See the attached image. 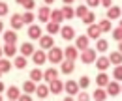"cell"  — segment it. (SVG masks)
<instances>
[{"instance_id": "cell-35", "label": "cell", "mask_w": 122, "mask_h": 101, "mask_svg": "<svg viewBox=\"0 0 122 101\" xmlns=\"http://www.w3.org/2000/svg\"><path fill=\"white\" fill-rule=\"evenodd\" d=\"M23 90H25V94H34V90H36V82L26 81V82L23 84Z\"/></svg>"}, {"instance_id": "cell-53", "label": "cell", "mask_w": 122, "mask_h": 101, "mask_svg": "<svg viewBox=\"0 0 122 101\" xmlns=\"http://www.w3.org/2000/svg\"><path fill=\"white\" fill-rule=\"evenodd\" d=\"M17 4H21V6H23V4H25V2H26V0H15Z\"/></svg>"}, {"instance_id": "cell-51", "label": "cell", "mask_w": 122, "mask_h": 101, "mask_svg": "<svg viewBox=\"0 0 122 101\" xmlns=\"http://www.w3.org/2000/svg\"><path fill=\"white\" fill-rule=\"evenodd\" d=\"M64 101H75V99H73V97H70V96H68V97H64Z\"/></svg>"}, {"instance_id": "cell-37", "label": "cell", "mask_w": 122, "mask_h": 101, "mask_svg": "<svg viewBox=\"0 0 122 101\" xmlns=\"http://www.w3.org/2000/svg\"><path fill=\"white\" fill-rule=\"evenodd\" d=\"M107 47H109V43H107V39H98V43H96V51H100V53H103V51H107Z\"/></svg>"}, {"instance_id": "cell-30", "label": "cell", "mask_w": 122, "mask_h": 101, "mask_svg": "<svg viewBox=\"0 0 122 101\" xmlns=\"http://www.w3.org/2000/svg\"><path fill=\"white\" fill-rule=\"evenodd\" d=\"M11 67H13V64H11L10 60H6V58H0V71H2V73H8Z\"/></svg>"}, {"instance_id": "cell-49", "label": "cell", "mask_w": 122, "mask_h": 101, "mask_svg": "<svg viewBox=\"0 0 122 101\" xmlns=\"http://www.w3.org/2000/svg\"><path fill=\"white\" fill-rule=\"evenodd\" d=\"M43 2H45L47 6H51V4H55V0H43Z\"/></svg>"}, {"instance_id": "cell-43", "label": "cell", "mask_w": 122, "mask_h": 101, "mask_svg": "<svg viewBox=\"0 0 122 101\" xmlns=\"http://www.w3.org/2000/svg\"><path fill=\"white\" fill-rule=\"evenodd\" d=\"M23 6L26 8V11H32V10H34V6H36V2H34V0H26Z\"/></svg>"}, {"instance_id": "cell-31", "label": "cell", "mask_w": 122, "mask_h": 101, "mask_svg": "<svg viewBox=\"0 0 122 101\" xmlns=\"http://www.w3.org/2000/svg\"><path fill=\"white\" fill-rule=\"evenodd\" d=\"M26 64H28V62H26V56H17L15 62H13V66H15L17 69H25Z\"/></svg>"}, {"instance_id": "cell-9", "label": "cell", "mask_w": 122, "mask_h": 101, "mask_svg": "<svg viewBox=\"0 0 122 101\" xmlns=\"http://www.w3.org/2000/svg\"><path fill=\"white\" fill-rule=\"evenodd\" d=\"M88 43H90L88 36H79L77 41H75V49L77 51H85V49H88Z\"/></svg>"}, {"instance_id": "cell-28", "label": "cell", "mask_w": 122, "mask_h": 101, "mask_svg": "<svg viewBox=\"0 0 122 101\" xmlns=\"http://www.w3.org/2000/svg\"><path fill=\"white\" fill-rule=\"evenodd\" d=\"M92 96H94V99H96V101H105L107 97H109V96H107V92H105V88H98Z\"/></svg>"}, {"instance_id": "cell-11", "label": "cell", "mask_w": 122, "mask_h": 101, "mask_svg": "<svg viewBox=\"0 0 122 101\" xmlns=\"http://www.w3.org/2000/svg\"><path fill=\"white\" fill-rule=\"evenodd\" d=\"M120 15H122V8H118V6H111V8H107V19H109V21L118 19Z\"/></svg>"}, {"instance_id": "cell-20", "label": "cell", "mask_w": 122, "mask_h": 101, "mask_svg": "<svg viewBox=\"0 0 122 101\" xmlns=\"http://www.w3.org/2000/svg\"><path fill=\"white\" fill-rule=\"evenodd\" d=\"M34 94H38V97H40V99H43V97L49 96V86H47V84H38L36 90H34Z\"/></svg>"}, {"instance_id": "cell-12", "label": "cell", "mask_w": 122, "mask_h": 101, "mask_svg": "<svg viewBox=\"0 0 122 101\" xmlns=\"http://www.w3.org/2000/svg\"><path fill=\"white\" fill-rule=\"evenodd\" d=\"M86 36L92 38V39H100V36H102V30L98 24H88V30H86Z\"/></svg>"}, {"instance_id": "cell-41", "label": "cell", "mask_w": 122, "mask_h": 101, "mask_svg": "<svg viewBox=\"0 0 122 101\" xmlns=\"http://www.w3.org/2000/svg\"><path fill=\"white\" fill-rule=\"evenodd\" d=\"M77 101H90V96L86 94V90L85 92H77Z\"/></svg>"}, {"instance_id": "cell-7", "label": "cell", "mask_w": 122, "mask_h": 101, "mask_svg": "<svg viewBox=\"0 0 122 101\" xmlns=\"http://www.w3.org/2000/svg\"><path fill=\"white\" fill-rule=\"evenodd\" d=\"M10 24H11V28H13V30L23 28V26H25V23H23V15H21V13H13V15H11Z\"/></svg>"}, {"instance_id": "cell-15", "label": "cell", "mask_w": 122, "mask_h": 101, "mask_svg": "<svg viewBox=\"0 0 122 101\" xmlns=\"http://www.w3.org/2000/svg\"><path fill=\"white\" fill-rule=\"evenodd\" d=\"M109 66H111V62H109V58H107V56L96 58V67H98V71H105Z\"/></svg>"}, {"instance_id": "cell-3", "label": "cell", "mask_w": 122, "mask_h": 101, "mask_svg": "<svg viewBox=\"0 0 122 101\" xmlns=\"http://www.w3.org/2000/svg\"><path fill=\"white\" fill-rule=\"evenodd\" d=\"M77 56H79V51L75 49V45H70V47H66V49H64V58H66V60L75 62Z\"/></svg>"}, {"instance_id": "cell-58", "label": "cell", "mask_w": 122, "mask_h": 101, "mask_svg": "<svg viewBox=\"0 0 122 101\" xmlns=\"http://www.w3.org/2000/svg\"><path fill=\"white\" fill-rule=\"evenodd\" d=\"M0 77H2V71H0Z\"/></svg>"}, {"instance_id": "cell-25", "label": "cell", "mask_w": 122, "mask_h": 101, "mask_svg": "<svg viewBox=\"0 0 122 101\" xmlns=\"http://www.w3.org/2000/svg\"><path fill=\"white\" fill-rule=\"evenodd\" d=\"M107 58H109V62L115 64V66H120L122 64V53H118V51H113Z\"/></svg>"}, {"instance_id": "cell-46", "label": "cell", "mask_w": 122, "mask_h": 101, "mask_svg": "<svg viewBox=\"0 0 122 101\" xmlns=\"http://www.w3.org/2000/svg\"><path fill=\"white\" fill-rule=\"evenodd\" d=\"M100 6V0H86V8H96Z\"/></svg>"}, {"instance_id": "cell-57", "label": "cell", "mask_w": 122, "mask_h": 101, "mask_svg": "<svg viewBox=\"0 0 122 101\" xmlns=\"http://www.w3.org/2000/svg\"><path fill=\"white\" fill-rule=\"evenodd\" d=\"M0 101H2V96H0Z\"/></svg>"}, {"instance_id": "cell-5", "label": "cell", "mask_w": 122, "mask_h": 101, "mask_svg": "<svg viewBox=\"0 0 122 101\" xmlns=\"http://www.w3.org/2000/svg\"><path fill=\"white\" fill-rule=\"evenodd\" d=\"M105 92L107 96H118L120 94V84L117 81H109V84L105 86Z\"/></svg>"}, {"instance_id": "cell-48", "label": "cell", "mask_w": 122, "mask_h": 101, "mask_svg": "<svg viewBox=\"0 0 122 101\" xmlns=\"http://www.w3.org/2000/svg\"><path fill=\"white\" fill-rule=\"evenodd\" d=\"M62 2H64L66 6H70V4H73V0H62Z\"/></svg>"}, {"instance_id": "cell-23", "label": "cell", "mask_w": 122, "mask_h": 101, "mask_svg": "<svg viewBox=\"0 0 122 101\" xmlns=\"http://www.w3.org/2000/svg\"><path fill=\"white\" fill-rule=\"evenodd\" d=\"M49 21H53V23H58V24H60L62 21H64V15H62V11H60V10H51Z\"/></svg>"}, {"instance_id": "cell-18", "label": "cell", "mask_w": 122, "mask_h": 101, "mask_svg": "<svg viewBox=\"0 0 122 101\" xmlns=\"http://www.w3.org/2000/svg\"><path fill=\"white\" fill-rule=\"evenodd\" d=\"M4 41H6V43H10V45H15V41H17V32H15V30H6V32H4Z\"/></svg>"}, {"instance_id": "cell-36", "label": "cell", "mask_w": 122, "mask_h": 101, "mask_svg": "<svg viewBox=\"0 0 122 101\" xmlns=\"http://www.w3.org/2000/svg\"><path fill=\"white\" fill-rule=\"evenodd\" d=\"M77 84H79V88H83V90H86L88 88V84H90V79L86 77V75H83L79 81H77Z\"/></svg>"}, {"instance_id": "cell-8", "label": "cell", "mask_w": 122, "mask_h": 101, "mask_svg": "<svg viewBox=\"0 0 122 101\" xmlns=\"http://www.w3.org/2000/svg\"><path fill=\"white\" fill-rule=\"evenodd\" d=\"M53 45H55L53 36H41V38H40V47H41V51H49Z\"/></svg>"}, {"instance_id": "cell-42", "label": "cell", "mask_w": 122, "mask_h": 101, "mask_svg": "<svg viewBox=\"0 0 122 101\" xmlns=\"http://www.w3.org/2000/svg\"><path fill=\"white\" fill-rule=\"evenodd\" d=\"M113 38H115L117 41H122V28H120V26L113 30Z\"/></svg>"}, {"instance_id": "cell-32", "label": "cell", "mask_w": 122, "mask_h": 101, "mask_svg": "<svg viewBox=\"0 0 122 101\" xmlns=\"http://www.w3.org/2000/svg\"><path fill=\"white\" fill-rule=\"evenodd\" d=\"M43 79V71H40V69H32L30 71V81L32 82H40Z\"/></svg>"}, {"instance_id": "cell-14", "label": "cell", "mask_w": 122, "mask_h": 101, "mask_svg": "<svg viewBox=\"0 0 122 101\" xmlns=\"http://www.w3.org/2000/svg\"><path fill=\"white\" fill-rule=\"evenodd\" d=\"M28 38H30V39H40V38H41L40 24H30V26H28Z\"/></svg>"}, {"instance_id": "cell-16", "label": "cell", "mask_w": 122, "mask_h": 101, "mask_svg": "<svg viewBox=\"0 0 122 101\" xmlns=\"http://www.w3.org/2000/svg\"><path fill=\"white\" fill-rule=\"evenodd\" d=\"M96 82H98V88H105L109 84V77H107L105 71H100L98 77H96Z\"/></svg>"}, {"instance_id": "cell-26", "label": "cell", "mask_w": 122, "mask_h": 101, "mask_svg": "<svg viewBox=\"0 0 122 101\" xmlns=\"http://www.w3.org/2000/svg\"><path fill=\"white\" fill-rule=\"evenodd\" d=\"M6 94H8V97H10V101H17V97L21 96V90L17 86H10L8 90H6Z\"/></svg>"}, {"instance_id": "cell-10", "label": "cell", "mask_w": 122, "mask_h": 101, "mask_svg": "<svg viewBox=\"0 0 122 101\" xmlns=\"http://www.w3.org/2000/svg\"><path fill=\"white\" fill-rule=\"evenodd\" d=\"M64 90L68 92V96H77V92H79V84H77V81H68V82L64 84Z\"/></svg>"}, {"instance_id": "cell-40", "label": "cell", "mask_w": 122, "mask_h": 101, "mask_svg": "<svg viewBox=\"0 0 122 101\" xmlns=\"http://www.w3.org/2000/svg\"><path fill=\"white\" fill-rule=\"evenodd\" d=\"M113 77H115V81H122V64H120V66H115Z\"/></svg>"}, {"instance_id": "cell-27", "label": "cell", "mask_w": 122, "mask_h": 101, "mask_svg": "<svg viewBox=\"0 0 122 101\" xmlns=\"http://www.w3.org/2000/svg\"><path fill=\"white\" fill-rule=\"evenodd\" d=\"M58 32H60V24H58V23H53V21L47 23V34H49V36H55V34H58Z\"/></svg>"}, {"instance_id": "cell-2", "label": "cell", "mask_w": 122, "mask_h": 101, "mask_svg": "<svg viewBox=\"0 0 122 101\" xmlns=\"http://www.w3.org/2000/svg\"><path fill=\"white\" fill-rule=\"evenodd\" d=\"M96 58H98V53H96V49H85L83 53H81V60H83V64H94L96 62Z\"/></svg>"}, {"instance_id": "cell-45", "label": "cell", "mask_w": 122, "mask_h": 101, "mask_svg": "<svg viewBox=\"0 0 122 101\" xmlns=\"http://www.w3.org/2000/svg\"><path fill=\"white\" fill-rule=\"evenodd\" d=\"M17 101H32V96L30 94H23V96H19Z\"/></svg>"}, {"instance_id": "cell-29", "label": "cell", "mask_w": 122, "mask_h": 101, "mask_svg": "<svg viewBox=\"0 0 122 101\" xmlns=\"http://www.w3.org/2000/svg\"><path fill=\"white\" fill-rule=\"evenodd\" d=\"M2 53H4V54H6V56H15V53H17V47L15 45H10V43H6L4 45V49H2Z\"/></svg>"}, {"instance_id": "cell-17", "label": "cell", "mask_w": 122, "mask_h": 101, "mask_svg": "<svg viewBox=\"0 0 122 101\" xmlns=\"http://www.w3.org/2000/svg\"><path fill=\"white\" fill-rule=\"evenodd\" d=\"M62 73H66V75H71L73 69H75V64L71 62V60H62Z\"/></svg>"}, {"instance_id": "cell-4", "label": "cell", "mask_w": 122, "mask_h": 101, "mask_svg": "<svg viewBox=\"0 0 122 101\" xmlns=\"http://www.w3.org/2000/svg\"><path fill=\"white\" fill-rule=\"evenodd\" d=\"M32 60H34V64H36V66H43V64H45V60H47L45 51H34V53H32Z\"/></svg>"}, {"instance_id": "cell-1", "label": "cell", "mask_w": 122, "mask_h": 101, "mask_svg": "<svg viewBox=\"0 0 122 101\" xmlns=\"http://www.w3.org/2000/svg\"><path fill=\"white\" fill-rule=\"evenodd\" d=\"M47 60H49L51 64H60L62 60H64V49L56 47V45H53V47L49 49V54H47Z\"/></svg>"}, {"instance_id": "cell-38", "label": "cell", "mask_w": 122, "mask_h": 101, "mask_svg": "<svg viewBox=\"0 0 122 101\" xmlns=\"http://www.w3.org/2000/svg\"><path fill=\"white\" fill-rule=\"evenodd\" d=\"M86 11H88V8H86V6L83 4V6H77V10H75V15H77V17H79V19H83Z\"/></svg>"}, {"instance_id": "cell-54", "label": "cell", "mask_w": 122, "mask_h": 101, "mask_svg": "<svg viewBox=\"0 0 122 101\" xmlns=\"http://www.w3.org/2000/svg\"><path fill=\"white\" fill-rule=\"evenodd\" d=\"M0 32H4V23L0 21Z\"/></svg>"}, {"instance_id": "cell-22", "label": "cell", "mask_w": 122, "mask_h": 101, "mask_svg": "<svg viewBox=\"0 0 122 101\" xmlns=\"http://www.w3.org/2000/svg\"><path fill=\"white\" fill-rule=\"evenodd\" d=\"M60 11H62V15H64V21H71V19L75 17V10H73L71 6H64Z\"/></svg>"}, {"instance_id": "cell-19", "label": "cell", "mask_w": 122, "mask_h": 101, "mask_svg": "<svg viewBox=\"0 0 122 101\" xmlns=\"http://www.w3.org/2000/svg\"><path fill=\"white\" fill-rule=\"evenodd\" d=\"M19 51H21V56H32V53H34L36 49H34V45L28 41V43H23V45H21Z\"/></svg>"}, {"instance_id": "cell-47", "label": "cell", "mask_w": 122, "mask_h": 101, "mask_svg": "<svg viewBox=\"0 0 122 101\" xmlns=\"http://www.w3.org/2000/svg\"><path fill=\"white\" fill-rule=\"evenodd\" d=\"M100 4H102L103 8H111V6H113V0H100Z\"/></svg>"}, {"instance_id": "cell-33", "label": "cell", "mask_w": 122, "mask_h": 101, "mask_svg": "<svg viewBox=\"0 0 122 101\" xmlns=\"http://www.w3.org/2000/svg\"><path fill=\"white\" fill-rule=\"evenodd\" d=\"M94 21H96V15H94V11L88 10V11L85 13V17H83V23H85V24H94Z\"/></svg>"}, {"instance_id": "cell-34", "label": "cell", "mask_w": 122, "mask_h": 101, "mask_svg": "<svg viewBox=\"0 0 122 101\" xmlns=\"http://www.w3.org/2000/svg\"><path fill=\"white\" fill-rule=\"evenodd\" d=\"M98 26H100V30H102V32H111V28H113L109 19H103V21H100V23H98Z\"/></svg>"}, {"instance_id": "cell-44", "label": "cell", "mask_w": 122, "mask_h": 101, "mask_svg": "<svg viewBox=\"0 0 122 101\" xmlns=\"http://www.w3.org/2000/svg\"><path fill=\"white\" fill-rule=\"evenodd\" d=\"M6 13H8V4L6 2H0V17H4Z\"/></svg>"}, {"instance_id": "cell-13", "label": "cell", "mask_w": 122, "mask_h": 101, "mask_svg": "<svg viewBox=\"0 0 122 101\" xmlns=\"http://www.w3.org/2000/svg\"><path fill=\"white\" fill-rule=\"evenodd\" d=\"M62 90H64V82H62V81L55 79V81L49 82V92H53V94H60Z\"/></svg>"}, {"instance_id": "cell-55", "label": "cell", "mask_w": 122, "mask_h": 101, "mask_svg": "<svg viewBox=\"0 0 122 101\" xmlns=\"http://www.w3.org/2000/svg\"><path fill=\"white\" fill-rule=\"evenodd\" d=\"M2 54H4V53H2V47H0V58H2Z\"/></svg>"}, {"instance_id": "cell-6", "label": "cell", "mask_w": 122, "mask_h": 101, "mask_svg": "<svg viewBox=\"0 0 122 101\" xmlns=\"http://www.w3.org/2000/svg\"><path fill=\"white\" fill-rule=\"evenodd\" d=\"M58 34H60L66 41H70V39L75 38V30H73V26H60V32H58Z\"/></svg>"}, {"instance_id": "cell-21", "label": "cell", "mask_w": 122, "mask_h": 101, "mask_svg": "<svg viewBox=\"0 0 122 101\" xmlns=\"http://www.w3.org/2000/svg\"><path fill=\"white\" fill-rule=\"evenodd\" d=\"M49 15H51L49 6H41V8H40V13H38V19L43 21V23H49Z\"/></svg>"}, {"instance_id": "cell-39", "label": "cell", "mask_w": 122, "mask_h": 101, "mask_svg": "<svg viewBox=\"0 0 122 101\" xmlns=\"http://www.w3.org/2000/svg\"><path fill=\"white\" fill-rule=\"evenodd\" d=\"M23 23H25V24H32V23H34V13H32V11H26V13L23 15Z\"/></svg>"}, {"instance_id": "cell-50", "label": "cell", "mask_w": 122, "mask_h": 101, "mask_svg": "<svg viewBox=\"0 0 122 101\" xmlns=\"http://www.w3.org/2000/svg\"><path fill=\"white\" fill-rule=\"evenodd\" d=\"M2 92H4V82L0 81V94H2Z\"/></svg>"}, {"instance_id": "cell-52", "label": "cell", "mask_w": 122, "mask_h": 101, "mask_svg": "<svg viewBox=\"0 0 122 101\" xmlns=\"http://www.w3.org/2000/svg\"><path fill=\"white\" fill-rule=\"evenodd\" d=\"M118 53H122V41H118Z\"/></svg>"}, {"instance_id": "cell-56", "label": "cell", "mask_w": 122, "mask_h": 101, "mask_svg": "<svg viewBox=\"0 0 122 101\" xmlns=\"http://www.w3.org/2000/svg\"><path fill=\"white\" fill-rule=\"evenodd\" d=\"M120 28H122V19H120Z\"/></svg>"}, {"instance_id": "cell-24", "label": "cell", "mask_w": 122, "mask_h": 101, "mask_svg": "<svg viewBox=\"0 0 122 101\" xmlns=\"http://www.w3.org/2000/svg\"><path fill=\"white\" fill-rule=\"evenodd\" d=\"M43 79H45L47 82H51V81H55V79H58V71H56L55 67H49L47 71H43Z\"/></svg>"}, {"instance_id": "cell-59", "label": "cell", "mask_w": 122, "mask_h": 101, "mask_svg": "<svg viewBox=\"0 0 122 101\" xmlns=\"http://www.w3.org/2000/svg\"><path fill=\"white\" fill-rule=\"evenodd\" d=\"M120 92H122V86H120Z\"/></svg>"}]
</instances>
